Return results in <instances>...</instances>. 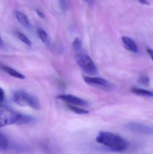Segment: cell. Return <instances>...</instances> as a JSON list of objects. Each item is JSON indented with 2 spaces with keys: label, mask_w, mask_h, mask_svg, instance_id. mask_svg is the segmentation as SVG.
<instances>
[{
  "label": "cell",
  "mask_w": 153,
  "mask_h": 154,
  "mask_svg": "<svg viewBox=\"0 0 153 154\" xmlns=\"http://www.w3.org/2000/svg\"><path fill=\"white\" fill-rule=\"evenodd\" d=\"M96 141L113 152H122L126 150L128 144L125 140L118 135L108 132H101Z\"/></svg>",
  "instance_id": "obj_1"
},
{
  "label": "cell",
  "mask_w": 153,
  "mask_h": 154,
  "mask_svg": "<svg viewBox=\"0 0 153 154\" xmlns=\"http://www.w3.org/2000/svg\"><path fill=\"white\" fill-rule=\"evenodd\" d=\"M13 100L17 105L21 106L30 107L34 109H40V104L37 97L23 91H17L13 93Z\"/></svg>",
  "instance_id": "obj_2"
},
{
  "label": "cell",
  "mask_w": 153,
  "mask_h": 154,
  "mask_svg": "<svg viewBox=\"0 0 153 154\" xmlns=\"http://www.w3.org/2000/svg\"><path fill=\"white\" fill-rule=\"evenodd\" d=\"M20 113L6 106H1L0 108V126L1 127L18 124Z\"/></svg>",
  "instance_id": "obj_3"
},
{
  "label": "cell",
  "mask_w": 153,
  "mask_h": 154,
  "mask_svg": "<svg viewBox=\"0 0 153 154\" xmlns=\"http://www.w3.org/2000/svg\"><path fill=\"white\" fill-rule=\"evenodd\" d=\"M77 62L79 66L85 73L90 75H95L98 73L97 67L88 55H79L77 57Z\"/></svg>",
  "instance_id": "obj_4"
},
{
  "label": "cell",
  "mask_w": 153,
  "mask_h": 154,
  "mask_svg": "<svg viewBox=\"0 0 153 154\" xmlns=\"http://www.w3.org/2000/svg\"><path fill=\"white\" fill-rule=\"evenodd\" d=\"M83 79L88 85L103 90L110 91L115 88L113 84L102 78L84 76Z\"/></svg>",
  "instance_id": "obj_5"
},
{
  "label": "cell",
  "mask_w": 153,
  "mask_h": 154,
  "mask_svg": "<svg viewBox=\"0 0 153 154\" xmlns=\"http://www.w3.org/2000/svg\"><path fill=\"white\" fill-rule=\"evenodd\" d=\"M127 128L132 132L145 135H153V127L137 123L128 124Z\"/></svg>",
  "instance_id": "obj_6"
},
{
  "label": "cell",
  "mask_w": 153,
  "mask_h": 154,
  "mask_svg": "<svg viewBox=\"0 0 153 154\" xmlns=\"http://www.w3.org/2000/svg\"><path fill=\"white\" fill-rule=\"evenodd\" d=\"M57 98L70 104L83 107L87 106L89 105L88 102L84 100L70 94H61L58 95Z\"/></svg>",
  "instance_id": "obj_7"
},
{
  "label": "cell",
  "mask_w": 153,
  "mask_h": 154,
  "mask_svg": "<svg viewBox=\"0 0 153 154\" xmlns=\"http://www.w3.org/2000/svg\"><path fill=\"white\" fill-rule=\"evenodd\" d=\"M122 40L125 48L128 50L134 53L138 52L137 45L132 39L126 36H124L122 37Z\"/></svg>",
  "instance_id": "obj_8"
},
{
  "label": "cell",
  "mask_w": 153,
  "mask_h": 154,
  "mask_svg": "<svg viewBox=\"0 0 153 154\" xmlns=\"http://www.w3.org/2000/svg\"><path fill=\"white\" fill-rule=\"evenodd\" d=\"M15 15L18 21L22 26L26 28H28L30 27V23L29 20L24 14L19 11H16L15 12Z\"/></svg>",
  "instance_id": "obj_9"
},
{
  "label": "cell",
  "mask_w": 153,
  "mask_h": 154,
  "mask_svg": "<svg viewBox=\"0 0 153 154\" xmlns=\"http://www.w3.org/2000/svg\"><path fill=\"white\" fill-rule=\"evenodd\" d=\"M1 68L4 72L9 74L10 75L14 77V78L21 79H25V76L23 75L22 74L19 73L18 71H16L15 69H13L11 68L6 66H2L1 67Z\"/></svg>",
  "instance_id": "obj_10"
},
{
  "label": "cell",
  "mask_w": 153,
  "mask_h": 154,
  "mask_svg": "<svg viewBox=\"0 0 153 154\" xmlns=\"http://www.w3.org/2000/svg\"><path fill=\"white\" fill-rule=\"evenodd\" d=\"M131 91L133 93L139 96H144V97H153V91L138 88H132Z\"/></svg>",
  "instance_id": "obj_11"
},
{
  "label": "cell",
  "mask_w": 153,
  "mask_h": 154,
  "mask_svg": "<svg viewBox=\"0 0 153 154\" xmlns=\"http://www.w3.org/2000/svg\"><path fill=\"white\" fill-rule=\"evenodd\" d=\"M37 35L41 41L46 45H49V40L48 35L46 31L41 29H39L37 30Z\"/></svg>",
  "instance_id": "obj_12"
},
{
  "label": "cell",
  "mask_w": 153,
  "mask_h": 154,
  "mask_svg": "<svg viewBox=\"0 0 153 154\" xmlns=\"http://www.w3.org/2000/svg\"><path fill=\"white\" fill-rule=\"evenodd\" d=\"M9 145L8 140L4 134L1 133L0 134V150L1 151H5L7 149Z\"/></svg>",
  "instance_id": "obj_13"
},
{
  "label": "cell",
  "mask_w": 153,
  "mask_h": 154,
  "mask_svg": "<svg viewBox=\"0 0 153 154\" xmlns=\"http://www.w3.org/2000/svg\"><path fill=\"white\" fill-rule=\"evenodd\" d=\"M67 106L68 108H69L71 111H73V112L77 114L85 115V114H87L89 113V111H88V110H85V109H83L72 106V105H70V104H68Z\"/></svg>",
  "instance_id": "obj_14"
},
{
  "label": "cell",
  "mask_w": 153,
  "mask_h": 154,
  "mask_svg": "<svg viewBox=\"0 0 153 154\" xmlns=\"http://www.w3.org/2000/svg\"><path fill=\"white\" fill-rule=\"evenodd\" d=\"M16 36L18 37V38L23 42L24 44H26L28 47H31V41L26 37L24 34L20 32H17L16 33Z\"/></svg>",
  "instance_id": "obj_15"
},
{
  "label": "cell",
  "mask_w": 153,
  "mask_h": 154,
  "mask_svg": "<svg viewBox=\"0 0 153 154\" xmlns=\"http://www.w3.org/2000/svg\"><path fill=\"white\" fill-rule=\"evenodd\" d=\"M73 47L76 51H79L81 49L82 42L80 38H77L75 39L73 42Z\"/></svg>",
  "instance_id": "obj_16"
},
{
  "label": "cell",
  "mask_w": 153,
  "mask_h": 154,
  "mask_svg": "<svg viewBox=\"0 0 153 154\" xmlns=\"http://www.w3.org/2000/svg\"><path fill=\"white\" fill-rule=\"evenodd\" d=\"M59 6L63 11H67L69 7V3L67 0H58Z\"/></svg>",
  "instance_id": "obj_17"
},
{
  "label": "cell",
  "mask_w": 153,
  "mask_h": 154,
  "mask_svg": "<svg viewBox=\"0 0 153 154\" xmlns=\"http://www.w3.org/2000/svg\"><path fill=\"white\" fill-rule=\"evenodd\" d=\"M150 78L145 75H143L139 78V82L144 86H148L150 84Z\"/></svg>",
  "instance_id": "obj_18"
},
{
  "label": "cell",
  "mask_w": 153,
  "mask_h": 154,
  "mask_svg": "<svg viewBox=\"0 0 153 154\" xmlns=\"http://www.w3.org/2000/svg\"><path fill=\"white\" fill-rule=\"evenodd\" d=\"M4 99V93L2 89L1 88L0 90V102L1 103L3 102Z\"/></svg>",
  "instance_id": "obj_19"
},
{
  "label": "cell",
  "mask_w": 153,
  "mask_h": 154,
  "mask_svg": "<svg viewBox=\"0 0 153 154\" xmlns=\"http://www.w3.org/2000/svg\"><path fill=\"white\" fill-rule=\"evenodd\" d=\"M36 11L37 14V15H38L40 18H45V15H44V13H43V12H42V11H41L40 10H38V9H36Z\"/></svg>",
  "instance_id": "obj_20"
},
{
  "label": "cell",
  "mask_w": 153,
  "mask_h": 154,
  "mask_svg": "<svg viewBox=\"0 0 153 154\" xmlns=\"http://www.w3.org/2000/svg\"><path fill=\"white\" fill-rule=\"evenodd\" d=\"M147 51L150 55V57L152 58V60H153V50L152 49L148 48L147 49Z\"/></svg>",
  "instance_id": "obj_21"
},
{
  "label": "cell",
  "mask_w": 153,
  "mask_h": 154,
  "mask_svg": "<svg viewBox=\"0 0 153 154\" xmlns=\"http://www.w3.org/2000/svg\"><path fill=\"white\" fill-rule=\"evenodd\" d=\"M137 1H139L141 4L146 5H149L150 4L147 0H137Z\"/></svg>",
  "instance_id": "obj_22"
}]
</instances>
